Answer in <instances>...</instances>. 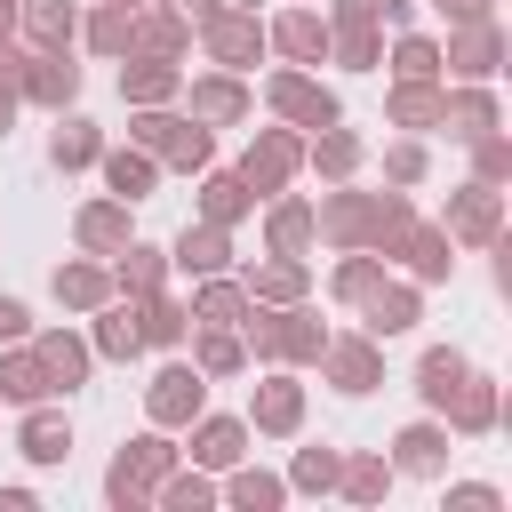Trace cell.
Here are the masks:
<instances>
[{
    "instance_id": "cell-25",
    "label": "cell",
    "mask_w": 512,
    "mask_h": 512,
    "mask_svg": "<svg viewBox=\"0 0 512 512\" xmlns=\"http://www.w3.org/2000/svg\"><path fill=\"white\" fill-rule=\"evenodd\" d=\"M408 320H416V304H408V296H376V320H368V328H376V336H400Z\"/></svg>"
},
{
    "instance_id": "cell-30",
    "label": "cell",
    "mask_w": 512,
    "mask_h": 512,
    "mask_svg": "<svg viewBox=\"0 0 512 512\" xmlns=\"http://www.w3.org/2000/svg\"><path fill=\"white\" fill-rule=\"evenodd\" d=\"M456 224H464V232H488V224H496V200H488V192H472V200L456 208Z\"/></svg>"
},
{
    "instance_id": "cell-1",
    "label": "cell",
    "mask_w": 512,
    "mask_h": 512,
    "mask_svg": "<svg viewBox=\"0 0 512 512\" xmlns=\"http://www.w3.org/2000/svg\"><path fill=\"white\" fill-rule=\"evenodd\" d=\"M200 408V368H160V384H152V416L160 424H184Z\"/></svg>"
},
{
    "instance_id": "cell-9",
    "label": "cell",
    "mask_w": 512,
    "mask_h": 512,
    "mask_svg": "<svg viewBox=\"0 0 512 512\" xmlns=\"http://www.w3.org/2000/svg\"><path fill=\"white\" fill-rule=\"evenodd\" d=\"M104 176H112V192H120V200H144L152 160H144V152H112V160H104Z\"/></svg>"
},
{
    "instance_id": "cell-4",
    "label": "cell",
    "mask_w": 512,
    "mask_h": 512,
    "mask_svg": "<svg viewBox=\"0 0 512 512\" xmlns=\"http://www.w3.org/2000/svg\"><path fill=\"white\" fill-rule=\"evenodd\" d=\"M256 40H264V32H256V24H240V16H208V48H216L224 64H248V56H256Z\"/></svg>"
},
{
    "instance_id": "cell-16",
    "label": "cell",
    "mask_w": 512,
    "mask_h": 512,
    "mask_svg": "<svg viewBox=\"0 0 512 512\" xmlns=\"http://www.w3.org/2000/svg\"><path fill=\"white\" fill-rule=\"evenodd\" d=\"M96 344H104L112 360H128V352L144 344V328H136V312H104V328H96Z\"/></svg>"
},
{
    "instance_id": "cell-19",
    "label": "cell",
    "mask_w": 512,
    "mask_h": 512,
    "mask_svg": "<svg viewBox=\"0 0 512 512\" xmlns=\"http://www.w3.org/2000/svg\"><path fill=\"white\" fill-rule=\"evenodd\" d=\"M240 208H248V192H240V176H216V184H208V224H232Z\"/></svg>"
},
{
    "instance_id": "cell-35",
    "label": "cell",
    "mask_w": 512,
    "mask_h": 512,
    "mask_svg": "<svg viewBox=\"0 0 512 512\" xmlns=\"http://www.w3.org/2000/svg\"><path fill=\"white\" fill-rule=\"evenodd\" d=\"M168 504H176V512H192V504H208V488H200V480H168Z\"/></svg>"
},
{
    "instance_id": "cell-31",
    "label": "cell",
    "mask_w": 512,
    "mask_h": 512,
    "mask_svg": "<svg viewBox=\"0 0 512 512\" xmlns=\"http://www.w3.org/2000/svg\"><path fill=\"white\" fill-rule=\"evenodd\" d=\"M200 320H240V288H208L200 296Z\"/></svg>"
},
{
    "instance_id": "cell-8",
    "label": "cell",
    "mask_w": 512,
    "mask_h": 512,
    "mask_svg": "<svg viewBox=\"0 0 512 512\" xmlns=\"http://www.w3.org/2000/svg\"><path fill=\"white\" fill-rule=\"evenodd\" d=\"M48 160H56V168L96 160V128H88V120H64V128H56V144H48Z\"/></svg>"
},
{
    "instance_id": "cell-29",
    "label": "cell",
    "mask_w": 512,
    "mask_h": 512,
    "mask_svg": "<svg viewBox=\"0 0 512 512\" xmlns=\"http://www.w3.org/2000/svg\"><path fill=\"white\" fill-rule=\"evenodd\" d=\"M200 368H208V376L240 368V344H232V336H208V344H200Z\"/></svg>"
},
{
    "instance_id": "cell-18",
    "label": "cell",
    "mask_w": 512,
    "mask_h": 512,
    "mask_svg": "<svg viewBox=\"0 0 512 512\" xmlns=\"http://www.w3.org/2000/svg\"><path fill=\"white\" fill-rule=\"evenodd\" d=\"M120 88H128L136 104H152V96H168V88H176V72H168V64H136V72H120Z\"/></svg>"
},
{
    "instance_id": "cell-17",
    "label": "cell",
    "mask_w": 512,
    "mask_h": 512,
    "mask_svg": "<svg viewBox=\"0 0 512 512\" xmlns=\"http://www.w3.org/2000/svg\"><path fill=\"white\" fill-rule=\"evenodd\" d=\"M280 48H288V56H320V48H328V32H320L312 16H280Z\"/></svg>"
},
{
    "instance_id": "cell-14",
    "label": "cell",
    "mask_w": 512,
    "mask_h": 512,
    "mask_svg": "<svg viewBox=\"0 0 512 512\" xmlns=\"http://www.w3.org/2000/svg\"><path fill=\"white\" fill-rule=\"evenodd\" d=\"M440 456H448V440H440L432 424H416V432L400 440V464H408V472H440Z\"/></svg>"
},
{
    "instance_id": "cell-6",
    "label": "cell",
    "mask_w": 512,
    "mask_h": 512,
    "mask_svg": "<svg viewBox=\"0 0 512 512\" xmlns=\"http://www.w3.org/2000/svg\"><path fill=\"white\" fill-rule=\"evenodd\" d=\"M296 408H304V400H296V384H288V376L256 392V424H264V432H288V424H296Z\"/></svg>"
},
{
    "instance_id": "cell-28",
    "label": "cell",
    "mask_w": 512,
    "mask_h": 512,
    "mask_svg": "<svg viewBox=\"0 0 512 512\" xmlns=\"http://www.w3.org/2000/svg\"><path fill=\"white\" fill-rule=\"evenodd\" d=\"M128 40H136V24H128L120 8H104V16H96V48H128Z\"/></svg>"
},
{
    "instance_id": "cell-38",
    "label": "cell",
    "mask_w": 512,
    "mask_h": 512,
    "mask_svg": "<svg viewBox=\"0 0 512 512\" xmlns=\"http://www.w3.org/2000/svg\"><path fill=\"white\" fill-rule=\"evenodd\" d=\"M8 112H16V96H8V88H0V136H8Z\"/></svg>"
},
{
    "instance_id": "cell-12",
    "label": "cell",
    "mask_w": 512,
    "mask_h": 512,
    "mask_svg": "<svg viewBox=\"0 0 512 512\" xmlns=\"http://www.w3.org/2000/svg\"><path fill=\"white\" fill-rule=\"evenodd\" d=\"M56 296H64V304H80V312H88V304H104V272L64 264V272H56Z\"/></svg>"
},
{
    "instance_id": "cell-2",
    "label": "cell",
    "mask_w": 512,
    "mask_h": 512,
    "mask_svg": "<svg viewBox=\"0 0 512 512\" xmlns=\"http://www.w3.org/2000/svg\"><path fill=\"white\" fill-rule=\"evenodd\" d=\"M272 104H280L288 120H304V128H328V120H336V104H328L312 80H296V72H288V80H272Z\"/></svg>"
},
{
    "instance_id": "cell-37",
    "label": "cell",
    "mask_w": 512,
    "mask_h": 512,
    "mask_svg": "<svg viewBox=\"0 0 512 512\" xmlns=\"http://www.w3.org/2000/svg\"><path fill=\"white\" fill-rule=\"evenodd\" d=\"M176 16H200V24H208V16H216V0H176Z\"/></svg>"
},
{
    "instance_id": "cell-20",
    "label": "cell",
    "mask_w": 512,
    "mask_h": 512,
    "mask_svg": "<svg viewBox=\"0 0 512 512\" xmlns=\"http://www.w3.org/2000/svg\"><path fill=\"white\" fill-rule=\"evenodd\" d=\"M32 40H72V8L64 0H40L32 8Z\"/></svg>"
},
{
    "instance_id": "cell-13",
    "label": "cell",
    "mask_w": 512,
    "mask_h": 512,
    "mask_svg": "<svg viewBox=\"0 0 512 512\" xmlns=\"http://www.w3.org/2000/svg\"><path fill=\"white\" fill-rule=\"evenodd\" d=\"M40 360H48V376H56V384H80V376H88V352H80L72 336H48V344H40Z\"/></svg>"
},
{
    "instance_id": "cell-15",
    "label": "cell",
    "mask_w": 512,
    "mask_h": 512,
    "mask_svg": "<svg viewBox=\"0 0 512 512\" xmlns=\"http://www.w3.org/2000/svg\"><path fill=\"white\" fill-rule=\"evenodd\" d=\"M0 392H8V400H40V392H48V360H8V368H0Z\"/></svg>"
},
{
    "instance_id": "cell-26",
    "label": "cell",
    "mask_w": 512,
    "mask_h": 512,
    "mask_svg": "<svg viewBox=\"0 0 512 512\" xmlns=\"http://www.w3.org/2000/svg\"><path fill=\"white\" fill-rule=\"evenodd\" d=\"M136 328H144V344H176V336H184V320H176L168 304H152V312H144Z\"/></svg>"
},
{
    "instance_id": "cell-5",
    "label": "cell",
    "mask_w": 512,
    "mask_h": 512,
    "mask_svg": "<svg viewBox=\"0 0 512 512\" xmlns=\"http://www.w3.org/2000/svg\"><path fill=\"white\" fill-rule=\"evenodd\" d=\"M176 264H184V272H224V232H216V224H208V232H184V240H176Z\"/></svg>"
},
{
    "instance_id": "cell-24",
    "label": "cell",
    "mask_w": 512,
    "mask_h": 512,
    "mask_svg": "<svg viewBox=\"0 0 512 512\" xmlns=\"http://www.w3.org/2000/svg\"><path fill=\"white\" fill-rule=\"evenodd\" d=\"M120 288H160V256H152V248H128V264H120Z\"/></svg>"
},
{
    "instance_id": "cell-11",
    "label": "cell",
    "mask_w": 512,
    "mask_h": 512,
    "mask_svg": "<svg viewBox=\"0 0 512 512\" xmlns=\"http://www.w3.org/2000/svg\"><path fill=\"white\" fill-rule=\"evenodd\" d=\"M240 440H248V432L216 416V424H200V440H192V456H200V464H232V456H240Z\"/></svg>"
},
{
    "instance_id": "cell-22",
    "label": "cell",
    "mask_w": 512,
    "mask_h": 512,
    "mask_svg": "<svg viewBox=\"0 0 512 512\" xmlns=\"http://www.w3.org/2000/svg\"><path fill=\"white\" fill-rule=\"evenodd\" d=\"M192 104H200L208 120H232V112H240V88H232V80H208V88H200Z\"/></svg>"
},
{
    "instance_id": "cell-23",
    "label": "cell",
    "mask_w": 512,
    "mask_h": 512,
    "mask_svg": "<svg viewBox=\"0 0 512 512\" xmlns=\"http://www.w3.org/2000/svg\"><path fill=\"white\" fill-rule=\"evenodd\" d=\"M80 240H88V248H112V240H120V208H88V216H80Z\"/></svg>"
},
{
    "instance_id": "cell-33",
    "label": "cell",
    "mask_w": 512,
    "mask_h": 512,
    "mask_svg": "<svg viewBox=\"0 0 512 512\" xmlns=\"http://www.w3.org/2000/svg\"><path fill=\"white\" fill-rule=\"evenodd\" d=\"M432 64H440V56H432V48H424V40H408V48H400V72H408V80H424V72H432Z\"/></svg>"
},
{
    "instance_id": "cell-21",
    "label": "cell",
    "mask_w": 512,
    "mask_h": 512,
    "mask_svg": "<svg viewBox=\"0 0 512 512\" xmlns=\"http://www.w3.org/2000/svg\"><path fill=\"white\" fill-rule=\"evenodd\" d=\"M368 376H376V360H368L360 344H344V352H336V384H344V392H368Z\"/></svg>"
},
{
    "instance_id": "cell-3",
    "label": "cell",
    "mask_w": 512,
    "mask_h": 512,
    "mask_svg": "<svg viewBox=\"0 0 512 512\" xmlns=\"http://www.w3.org/2000/svg\"><path fill=\"white\" fill-rule=\"evenodd\" d=\"M24 456H32V464H64V456H72V424H64V416H32V424H24Z\"/></svg>"
},
{
    "instance_id": "cell-36",
    "label": "cell",
    "mask_w": 512,
    "mask_h": 512,
    "mask_svg": "<svg viewBox=\"0 0 512 512\" xmlns=\"http://www.w3.org/2000/svg\"><path fill=\"white\" fill-rule=\"evenodd\" d=\"M16 336H24V304H16V296H0V344H16Z\"/></svg>"
},
{
    "instance_id": "cell-34",
    "label": "cell",
    "mask_w": 512,
    "mask_h": 512,
    "mask_svg": "<svg viewBox=\"0 0 512 512\" xmlns=\"http://www.w3.org/2000/svg\"><path fill=\"white\" fill-rule=\"evenodd\" d=\"M304 224H312L304 208H280V224H272V240H280V248H296V240H304Z\"/></svg>"
},
{
    "instance_id": "cell-40",
    "label": "cell",
    "mask_w": 512,
    "mask_h": 512,
    "mask_svg": "<svg viewBox=\"0 0 512 512\" xmlns=\"http://www.w3.org/2000/svg\"><path fill=\"white\" fill-rule=\"evenodd\" d=\"M240 8H256V0H240Z\"/></svg>"
},
{
    "instance_id": "cell-10",
    "label": "cell",
    "mask_w": 512,
    "mask_h": 512,
    "mask_svg": "<svg viewBox=\"0 0 512 512\" xmlns=\"http://www.w3.org/2000/svg\"><path fill=\"white\" fill-rule=\"evenodd\" d=\"M456 384H464V360H456V352H432V360H424V400H432V408H448V400H456Z\"/></svg>"
},
{
    "instance_id": "cell-32",
    "label": "cell",
    "mask_w": 512,
    "mask_h": 512,
    "mask_svg": "<svg viewBox=\"0 0 512 512\" xmlns=\"http://www.w3.org/2000/svg\"><path fill=\"white\" fill-rule=\"evenodd\" d=\"M296 480H304V488H328V480H336V456H320V448H312V456L296 464Z\"/></svg>"
},
{
    "instance_id": "cell-39",
    "label": "cell",
    "mask_w": 512,
    "mask_h": 512,
    "mask_svg": "<svg viewBox=\"0 0 512 512\" xmlns=\"http://www.w3.org/2000/svg\"><path fill=\"white\" fill-rule=\"evenodd\" d=\"M0 40H8V0H0Z\"/></svg>"
},
{
    "instance_id": "cell-7",
    "label": "cell",
    "mask_w": 512,
    "mask_h": 512,
    "mask_svg": "<svg viewBox=\"0 0 512 512\" xmlns=\"http://www.w3.org/2000/svg\"><path fill=\"white\" fill-rule=\"evenodd\" d=\"M24 88H32V96H40V104H64V96H72V88H80V72H72V64H56V56H48V64H32V72H24Z\"/></svg>"
},
{
    "instance_id": "cell-27",
    "label": "cell",
    "mask_w": 512,
    "mask_h": 512,
    "mask_svg": "<svg viewBox=\"0 0 512 512\" xmlns=\"http://www.w3.org/2000/svg\"><path fill=\"white\" fill-rule=\"evenodd\" d=\"M232 504H280V480H264V472H240V480H232Z\"/></svg>"
}]
</instances>
